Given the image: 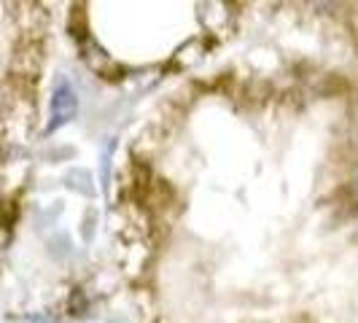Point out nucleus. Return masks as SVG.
Instances as JSON below:
<instances>
[{
  "label": "nucleus",
  "instance_id": "1",
  "mask_svg": "<svg viewBox=\"0 0 358 323\" xmlns=\"http://www.w3.org/2000/svg\"><path fill=\"white\" fill-rule=\"evenodd\" d=\"M73 108H76V100H73L71 89H62L59 94H57V100H54V113H57V122H65V119L73 113Z\"/></svg>",
  "mask_w": 358,
  "mask_h": 323
}]
</instances>
